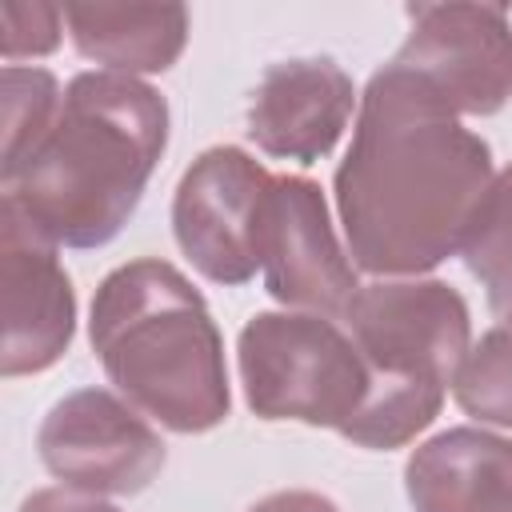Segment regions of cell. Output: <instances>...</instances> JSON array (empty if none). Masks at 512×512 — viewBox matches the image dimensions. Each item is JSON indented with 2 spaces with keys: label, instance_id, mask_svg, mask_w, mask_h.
<instances>
[{
  "label": "cell",
  "instance_id": "cell-1",
  "mask_svg": "<svg viewBox=\"0 0 512 512\" xmlns=\"http://www.w3.org/2000/svg\"><path fill=\"white\" fill-rule=\"evenodd\" d=\"M492 184V148L408 68L372 72L336 168L348 256L380 280L420 276L460 252Z\"/></svg>",
  "mask_w": 512,
  "mask_h": 512
},
{
  "label": "cell",
  "instance_id": "cell-2",
  "mask_svg": "<svg viewBox=\"0 0 512 512\" xmlns=\"http://www.w3.org/2000/svg\"><path fill=\"white\" fill-rule=\"evenodd\" d=\"M168 148V100L120 72L68 80L40 148L4 176V204L56 248H100L136 212Z\"/></svg>",
  "mask_w": 512,
  "mask_h": 512
},
{
  "label": "cell",
  "instance_id": "cell-3",
  "mask_svg": "<svg viewBox=\"0 0 512 512\" xmlns=\"http://www.w3.org/2000/svg\"><path fill=\"white\" fill-rule=\"evenodd\" d=\"M88 340L104 376L148 420L180 436L228 420L224 336L176 264L144 256L112 268L92 296Z\"/></svg>",
  "mask_w": 512,
  "mask_h": 512
},
{
  "label": "cell",
  "instance_id": "cell-4",
  "mask_svg": "<svg viewBox=\"0 0 512 512\" xmlns=\"http://www.w3.org/2000/svg\"><path fill=\"white\" fill-rule=\"evenodd\" d=\"M352 344L368 364V400L340 432L360 448H404L424 432L472 348L464 296L444 280L388 276L360 284L344 308Z\"/></svg>",
  "mask_w": 512,
  "mask_h": 512
},
{
  "label": "cell",
  "instance_id": "cell-5",
  "mask_svg": "<svg viewBox=\"0 0 512 512\" xmlns=\"http://www.w3.org/2000/svg\"><path fill=\"white\" fill-rule=\"evenodd\" d=\"M244 400L260 420L344 432L368 400V364L336 320L256 312L236 340Z\"/></svg>",
  "mask_w": 512,
  "mask_h": 512
},
{
  "label": "cell",
  "instance_id": "cell-6",
  "mask_svg": "<svg viewBox=\"0 0 512 512\" xmlns=\"http://www.w3.org/2000/svg\"><path fill=\"white\" fill-rule=\"evenodd\" d=\"M272 172L236 144L204 148L172 196V232L180 252L212 284H248L264 268Z\"/></svg>",
  "mask_w": 512,
  "mask_h": 512
},
{
  "label": "cell",
  "instance_id": "cell-7",
  "mask_svg": "<svg viewBox=\"0 0 512 512\" xmlns=\"http://www.w3.org/2000/svg\"><path fill=\"white\" fill-rule=\"evenodd\" d=\"M36 448L44 468L76 492L132 496L164 468V440L140 408L108 388H76L40 420Z\"/></svg>",
  "mask_w": 512,
  "mask_h": 512
},
{
  "label": "cell",
  "instance_id": "cell-8",
  "mask_svg": "<svg viewBox=\"0 0 512 512\" xmlns=\"http://www.w3.org/2000/svg\"><path fill=\"white\" fill-rule=\"evenodd\" d=\"M408 36L392 56L456 116H492L512 100V24L500 4H408Z\"/></svg>",
  "mask_w": 512,
  "mask_h": 512
},
{
  "label": "cell",
  "instance_id": "cell-9",
  "mask_svg": "<svg viewBox=\"0 0 512 512\" xmlns=\"http://www.w3.org/2000/svg\"><path fill=\"white\" fill-rule=\"evenodd\" d=\"M264 292L284 308L344 316L360 292L356 264L336 240L324 188L308 176H276L264 236Z\"/></svg>",
  "mask_w": 512,
  "mask_h": 512
},
{
  "label": "cell",
  "instance_id": "cell-10",
  "mask_svg": "<svg viewBox=\"0 0 512 512\" xmlns=\"http://www.w3.org/2000/svg\"><path fill=\"white\" fill-rule=\"evenodd\" d=\"M0 296H4V352L0 372L32 376L52 368L76 332V292L56 256L16 208L0 200Z\"/></svg>",
  "mask_w": 512,
  "mask_h": 512
},
{
  "label": "cell",
  "instance_id": "cell-11",
  "mask_svg": "<svg viewBox=\"0 0 512 512\" xmlns=\"http://www.w3.org/2000/svg\"><path fill=\"white\" fill-rule=\"evenodd\" d=\"M352 76L328 56L276 60L264 68L252 100H248V140L296 164L324 160L344 136L356 108Z\"/></svg>",
  "mask_w": 512,
  "mask_h": 512
},
{
  "label": "cell",
  "instance_id": "cell-12",
  "mask_svg": "<svg viewBox=\"0 0 512 512\" xmlns=\"http://www.w3.org/2000/svg\"><path fill=\"white\" fill-rule=\"evenodd\" d=\"M412 512H512V436L472 424L416 444L404 464Z\"/></svg>",
  "mask_w": 512,
  "mask_h": 512
},
{
  "label": "cell",
  "instance_id": "cell-13",
  "mask_svg": "<svg viewBox=\"0 0 512 512\" xmlns=\"http://www.w3.org/2000/svg\"><path fill=\"white\" fill-rule=\"evenodd\" d=\"M72 44L104 72H168L188 44L184 4H64Z\"/></svg>",
  "mask_w": 512,
  "mask_h": 512
},
{
  "label": "cell",
  "instance_id": "cell-14",
  "mask_svg": "<svg viewBox=\"0 0 512 512\" xmlns=\"http://www.w3.org/2000/svg\"><path fill=\"white\" fill-rule=\"evenodd\" d=\"M460 256L464 268L480 280L488 308L504 324H512V164L492 176L488 192L480 196Z\"/></svg>",
  "mask_w": 512,
  "mask_h": 512
},
{
  "label": "cell",
  "instance_id": "cell-15",
  "mask_svg": "<svg viewBox=\"0 0 512 512\" xmlns=\"http://www.w3.org/2000/svg\"><path fill=\"white\" fill-rule=\"evenodd\" d=\"M0 88H4V168H0V180H4L40 148V140L56 124L64 96H60V84L48 68H20V64H4Z\"/></svg>",
  "mask_w": 512,
  "mask_h": 512
},
{
  "label": "cell",
  "instance_id": "cell-16",
  "mask_svg": "<svg viewBox=\"0 0 512 512\" xmlns=\"http://www.w3.org/2000/svg\"><path fill=\"white\" fill-rule=\"evenodd\" d=\"M452 392L472 420L512 428V324L488 328L468 348Z\"/></svg>",
  "mask_w": 512,
  "mask_h": 512
},
{
  "label": "cell",
  "instance_id": "cell-17",
  "mask_svg": "<svg viewBox=\"0 0 512 512\" xmlns=\"http://www.w3.org/2000/svg\"><path fill=\"white\" fill-rule=\"evenodd\" d=\"M0 20H4L0 52H4L8 64H16L20 56H48V52L60 44L64 8L44 4V0H32V4L4 0V4H0Z\"/></svg>",
  "mask_w": 512,
  "mask_h": 512
},
{
  "label": "cell",
  "instance_id": "cell-18",
  "mask_svg": "<svg viewBox=\"0 0 512 512\" xmlns=\"http://www.w3.org/2000/svg\"><path fill=\"white\" fill-rule=\"evenodd\" d=\"M20 512H120L116 504H108L104 496L92 492H76V488H36L32 496H24Z\"/></svg>",
  "mask_w": 512,
  "mask_h": 512
},
{
  "label": "cell",
  "instance_id": "cell-19",
  "mask_svg": "<svg viewBox=\"0 0 512 512\" xmlns=\"http://www.w3.org/2000/svg\"><path fill=\"white\" fill-rule=\"evenodd\" d=\"M248 512H340L328 496L308 492V488H288V492H272L264 500H256Z\"/></svg>",
  "mask_w": 512,
  "mask_h": 512
}]
</instances>
